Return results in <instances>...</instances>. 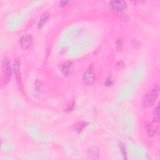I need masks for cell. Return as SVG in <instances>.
Masks as SVG:
<instances>
[{"label":"cell","instance_id":"16","mask_svg":"<svg viewBox=\"0 0 160 160\" xmlns=\"http://www.w3.org/2000/svg\"><path fill=\"white\" fill-rule=\"evenodd\" d=\"M74 103L72 102V103H71V104H69V105L68 106V108H67V109H66V111L67 112L72 111L74 109Z\"/></svg>","mask_w":160,"mask_h":160},{"label":"cell","instance_id":"4","mask_svg":"<svg viewBox=\"0 0 160 160\" xmlns=\"http://www.w3.org/2000/svg\"><path fill=\"white\" fill-rule=\"evenodd\" d=\"M109 6L113 11L121 12L127 8L128 4L124 1H111L109 2Z\"/></svg>","mask_w":160,"mask_h":160},{"label":"cell","instance_id":"9","mask_svg":"<svg viewBox=\"0 0 160 160\" xmlns=\"http://www.w3.org/2000/svg\"><path fill=\"white\" fill-rule=\"evenodd\" d=\"M87 155L89 159H98L99 156V151L98 148L96 146H90L87 151Z\"/></svg>","mask_w":160,"mask_h":160},{"label":"cell","instance_id":"6","mask_svg":"<svg viewBox=\"0 0 160 160\" xmlns=\"http://www.w3.org/2000/svg\"><path fill=\"white\" fill-rule=\"evenodd\" d=\"M13 72L14 74V77L18 84L20 85L21 84V76L20 72V61L18 58H16L14 60L13 65Z\"/></svg>","mask_w":160,"mask_h":160},{"label":"cell","instance_id":"11","mask_svg":"<svg viewBox=\"0 0 160 160\" xmlns=\"http://www.w3.org/2000/svg\"><path fill=\"white\" fill-rule=\"evenodd\" d=\"M48 17H49V16L47 13H44L41 16V17L40 18V20H39V21L38 24V28H41L44 26L45 22L47 21V20L48 19Z\"/></svg>","mask_w":160,"mask_h":160},{"label":"cell","instance_id":"2","mask_svg":"<svg viewBox=\"0 0 160 160\" xmlns=\"http://www.w3.org/2000/svg\"><path fill=\"white\" fill-rule=\"evenodd\" d=\"M12 69L10 60L4 58L1 62V81L4 84H8L11 78Z\"/></svg>","mask_w":160,"mask_h":160},{"label":"cell","instance_id":"7","mask_svg":"<svg viewBox=\"0 0 160 160\" xmlns=\"http://www.w3.org/2000/svg\"><path fill=\"white\" fill-rule=\"evenodd\" d=\"M32 42V37L31 34H24L20 39V44L24 50L28 49Z\"/></svg>","mask_w":160,"mask_h":160},{"label":"cell","instance_id":"8","mask_svg":"<svg viewBox=\"0 0 160 160\" xmlns=\"http://www.w3.org/2000/svg\"><path fill=\"white\" fill-rule=\"evenodd\" d=\"M158 130V126L156 124V122L154 121L148 122L146 125V133L149 137H152L154 136L156 134Z\"/></svg>","mask_w":160,"mask_h":160},{"label":"cell","instance_id":"5","mask_svg":"<svg viewBox=\"0 0 160 160\" xmlns=\"http://www.w3.org/2000/svg\"><path fill=\"white\" fill-rule=\"evenodd\" d=\"M82 81L84 83L88 86H91L94 82L95 74L91 68H89L86 71L82 77Z\"/></svg>","mask_w":160,"mask_h":160},{"label":"cell","instance_id":"18","mask_svg":"<svg viewBox=\"0 0 160 160\" xmlns=\"http://www.w3.org/2000/svg\"><path fill=\"white\" fill-rule=\"evenodd\" d=\"M132 3H134V4L136 5H141L143 3H144V1H132Z\"/></svg>","mask_w":160,"mask_h":160},{"label":"cell","instance_id":"12","mask_svg":"<svg viewBox=\"0 0 160 160\" xmlns=\"http://www.w3.org/2000/svg\"><path fill=\"white\" fill-rule=\"evenodd\" d=\"M152 119H153V121L155 122H159V104L154 109V111L152 113Z\"/></svg>","mask_w":160,"mask_h":160},{"label":"cell","instance_id":"17","mask_svg":"<svg viewBox=\"0 0 160 160\" xmlns=\"http://www.w3.org/2000/svg\"><path fill=\"white\" fill-rule=\"evenodd\" d=\"M69 2V1H61L60 2H59V6H66L68 3Z\"/></svg>","mask_w":160,"mask_h":160},{"label":"cell","instance_id":"1","mask_svg":"<svg viewBox=\"0 0 160 160\" xmlns=\"http://www.w3.org/2000/svg\"><path fill=\"white\" fill-rule=\"evenodd\" d=\"M159 92V86L157 83L153 84L143 95L141 100V105L144 108L151 107L157 100Z\"/></svg>","mask_w":160,"mask_h":160},{"label":"cell","instance_id":"15","mask_svg":"<svg viewBox=\"0 0 160 160\" xmlns=\"http://www.w3.org/2000/svg\"><path fill=\"white\" fill-rule=\"evenodd\" d=\"M104 84H105L106 86H111V85L112 84V78H111V77L108 78L106 79V81H105V82H104Z\"/></svg>","mask_w":160,"mask_h":160},{"label":"cell","instance_id":"10","mask_svg":"<svg viewBox=\"0 0 160 160\" xmlns=\"http://www.w3.org/2000/svg\"><path fill=\"white\" fill-rule=\"evenodd\" d=\"M87 124V123L86 122H82V121H79V122H76V123H74L73 125H72V129L75 131H76V132H81L82 131V129L87 126L86 125Z\"/></svg>","mask_w":160,"mask_h":160},{"label":"cell","instance_id":"13","mask_svg":"<svg viewBox=\"0 0 160 160\" xmlns=\"http://www.w3.org/2000/svg\"><path fill=\"white\" fill-rule=\"evenodd\" d=\"M116 49L118 51H121L122 49V41L120 39H117L116 41Z\"/></svg>","mask_w":160,"mask_h":160},{"label":"cell","instance_id":"14","mask_svg":"<svg viewBox=\"0 0 160 160\" xmlns=\"http://www.w3.org/2000/svg\"><path fill=\"white\" fill-rule=\"evenodd\" d=\"M120 149H121V152L122 154V156L124 159H126V147L124 146V144H120Z\"/></svg>","mask_w":160,"mask_h":160},{"label":"cell","instance_id":"3","mask_svg":"<svg viewBox=\"0 0 160 160\" xmlns=\"http://www.w3.org/2000/svg\"><path fill=\"white\" fill-rule=\"evenodd\" d=\"M59 68L62 74L65 76H70L74 70V65L71 61H66L59 65Z\"/></svg>","mask_w":160,"mask_h":160}]
</instances>
